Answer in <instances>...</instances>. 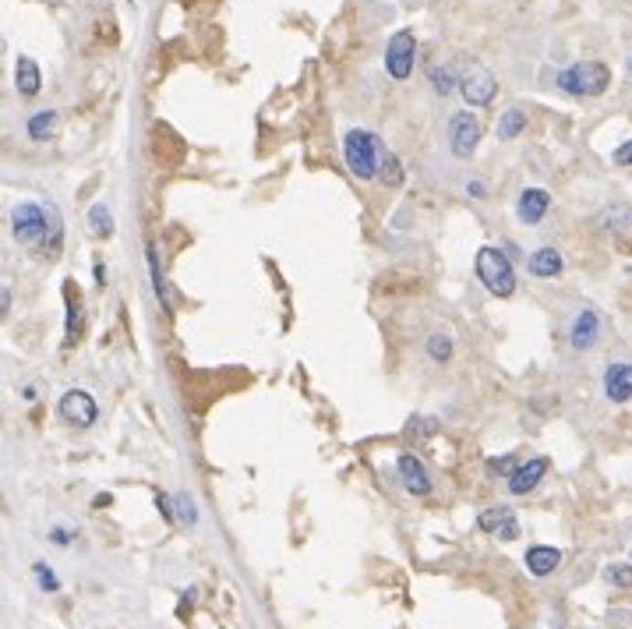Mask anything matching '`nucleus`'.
Returning a JSON list of instances; mask_svg holds the SVG:
<instances>
[{
  "instance_id": "nucleus-21",
  "label": "nucleus",
  "mask_w": 632,
  "mask_h": 629,
  "mask_svg": "<svg viewBox=\"0 0 632 629\" xmlns=\"http://www.w3.org/2000/svg\"><path fill=\"white\" fill-rule=\"evenodd\" d=\"M79 322H81V301H75V293L68 290V340H64V346H75V340H79Z\"/></svg>"
},
{
  "instance_id": "nucleus-15",
  "label": "nucleus",
  "mask_w": 632,
  "mask_h": 629,
  "mask_svg": "<svg viewBox=\"0 0 632 629\" xmlns=\"http://www.w3.org/2000/svg\"><path fill=\"white\" fill-rule=\"evenodd\" d=\"M527 269L533 276H541V280H552V276H558V272L565 269V259H562L558 248H537V251L530 255Z\"/></svg>"
},
{
  "instance_id": "nucleus-25",
  "label": "nucleus",
  "mask_w": 632,
  "mask_h": 629,
  "mask_svg": "<svg viewBox=\"0 0 632 629\" xmlns=\"http://www.w3.org/2000/svg\"><path fill=\"white\" fill-rule=\"evenodd\" d=\"M605 580L607 583H615V587H632V566L615 562V566H607L605 570Z\"/></svg>"
},
{
  "instance_id": "nucleus-8",
  "label": "nucleus",
  "mask_w": 632,
  "mask_h": 629,
  "mask_svg": "<svg viewBox=\"0 0 632 629\" xmlns=\"http://www.w3.org/2000/svg\"><path fill=\"white\" fill-rule=\"evenodd\" d=\"M459 92H463V100L470 106H488L495 100V92H499V81H495V75L484 64H470L463 71V79H459Z\"/></svg>"
},
{
  "instance_id": "nucleus-12",
  "label": "nucleus",
  "mask_w": 632,
  "mask_h": 629,
  "mask_svg": "<svg viewBox=\"0 0 632 629\" xmlns=\"http://www.w3.org/2000/svg\"><path fill=\"white\" fill-rule=\"evenodd\" d=\"M399 477H403L406 492H414V496H427V492H431L427 467H424L417 456H410V453H403V456H399Z\"/></svg>"
},
{
  "instance_id": "nucleus-28",
  "label": "nucleus",
  "mask_w": 632,
  "mask_h": 629,
  "mask_svg": "<svg viewBox=\"0 0 632 629\" xmlns=\"http://www.w3.org/2000/svg\"><path fill=\"white\" fill-rule=\"evenodd\" d=\"M32 570H36V580H39V587H43V591H57V587H60V580H57L50 570H47V562H36Z\"/></svg>"
},
{
  "instance_id": "nucleus-19",
  "label": "nucleus",
  "mask_w": 632,
  "mask_h": 629,
  "mask_svg": "<svg viewBox=\"0 0 632 629\" xmlns=\"http://www.w3.org/2000/svg\"><path fill=\"white\" fill-rule=\"evenodd\" d=\"M527 128V117H523V110H505L499 121V138L501 142H512L516 134H523Z\"/></svg>"
},
{
  "instance_id": "nucleus-18",
  "label": "nucleus",
  "mask_w": 632,
  "mask_h": 629,
  "mask_svg": "<svg viewBox=\"0 0 632 629\" xmlns=\"http://www.w3.org/2000/svg\"><path fill=\"white\" fill-rule=\"evenodd\" d=\"M53 128H57V110H36V113L26 121V132H28V138H32V142L50 138Z\"/></svg>"
},
{
  "instance_id": "nucleus-16",
  "label": "nucleus",
  "mask_w": 632,
  "mask_h": 629,
  "mask_svg": "<svg viewBox=\"0 0 632 629\" xmlns=\"http://www.w3.org/2000/svg\"><path fill=\"white\" fill-rule=\"evenodd\" d=\"M558 562H562V551L552 549V545H533L527 551V570L533 577H548L558 570Z\"/></svg>"
},
{
  "instance_id": "nucleus-22",
  "label": "nucleus",
  "mask_w": 632,
  "mask_h": 629,
  "mask_svg": "<svg viewBox=\"0 0 632 629\" xmlns=\"http://www.w3.org/2000/svg\"><path fill=\"white\" fill-rule=\"evenodd\" d=\"M427 354H431V361L446 365L448 357H452V340H448L446 333H435V336L427 340Z\"/></svg>"
},
{
  "instance_id": "nucleus-10",
  "label": "nucleus",
  "mask_w": 632,
  "mask_h": 629,
  "mask_svg": "<svg viewBox=\"0 0 632 629\" xmlns=\"http://www.w3.org/2000/svg\"><path fill=\"white\" fill-rule=\"evenodd\" d=\"M548 209H552V195H548L544 187H527V191L520 195V202H516V216H520L527 227L541 223Z\"/></svg>"
},
{
  "instance_id": "nucleus-23",
  "label": "nucleus",
  "mask_w": 632,
  "mask_h": 629,
  "mask_svg": "<svg viewBox=\"0 0 632 629\" xmlns=\"http://www.w3.org/2000/svg\"><path fill=\"white\" fill-rule=\"evenodd\" d=\"M378 177H382V184H389V187H399V184H403V170H399V159H395L393 153L382 156V174H378Z\"/></svg>"
},
{
  "instance_id": "nucleus-14",
  "label": "nucleus",
  "mask_w": 632,
  "mask_h": 629,
  "mask_svg": "<svg viewBox=\"0 0 632 629\" xmlns=\"http://www.w3.org/2000/svg\"><path fill=\"white\" fill-rule=\"evenodd\" d=\"M597 333H601V318H597V312H594V308H583V312L576 314V322H573L569 340H573L576 350H590V346L597 343Z\"/></svg>"
},
{
  "instance_id": "nucleus-11",
  "label": "nucleus",
  "mask_w": 632,
  "mask_h": 629,
  "mask_svg": "<svg viewBox=\"0 0 632 629\" xmlns=\"http://www.w3.org/2000/svg\"><path fill=\"white\" fill-rule=\"evenodd\" d=\"M544 474H548V460H544V456H533V460H527V464H520L516 474L509 477V492H512V496H527L530 488L541 485Z\"/></svg>"
},
{
  "instance_id": "nucleus-30",
  "label": "nucleus",
  "mask_w": 632,
  "mask_h": 629,
  "mask_svg": "<svg viewBox=\"0 0 632 629\" xmlns=\"http://www.w3.org/2000/svg\"><path fill=\"white\" fill-rule=\"evenodd\" d=\"M615 163H618V166H632V142H622V145L615 149Z\"/></svg>"
},
{
  "instance_id": "nucleus-7",
  "label": "nucleus",
  "mask_w": 632,
  "mask_h": 629,
  "mask_svg": "<svg viewBox=\"0 0 632 629\" xmlns=\"http://www.w3.org/2000/svg\"><path fill=\"white\" fill-rule=\"evenodd\" d=\"M57 414H60V421H68V424H75V428H92L96 418H100V407H96L92 393H85V389H68V393L60 396V403H57Z\"/></svg>"
},
{
  "instance_id": "nucleus-2",
  "label": "nucleus",
  "mask_w": 632,
  "mask_h": 629,
  "mask_svg": "<svg viewBox=\"0 0 632 629\" xmlns=\"http://www.w3.org/2000/svg\"><path fill=\"white\" fill-rule=\"evenodd\" d=\"M378 153H382V149H378V138L371 132L353 128V132H346V138H342L346 166H350V174L361 177V181H371V177L382 174V156H378Z\"/></svg>"
},
{
  "instance_id": "nucleus-24",
  "label": "nucleus",
  "mask_w": 632,
  "mask_h": 629,
  "mask_svg": "<svg viewBox=\"0 0 632 629\" xmlns=\"http://www.w3.org/2000/svg\"><path fill=\"white\" fill-rule=\"evenodd\" d=\"M431 85H435L438 96H448L452 89H459V81H456V75H452L448 68H435V71H431Z\"/></svg>"
},
{
  "instance_id": "nucleus-5",
  "label": "nucleus",
  "mask_w": 632,
  "mask_h": 629,
  "mask_svg": "<svg viewBox=\"0 0 632 629\" xmlns=\"http://www.w3.org/2000/svg\"><path fill=\"white\" fill-rule=\"evenodd\" d=\"M414 57H417V36L410 28H399L385 47V71L395 81H406L414 71Z\"/></svg>"
},
{
  "instance_id": "nucleus-6",
  "label": "nucleus",
  "mask_w": 632,
  "mask_h": 629,
  "mask_svg": "<svg viewBox=\"0 0 632 629\" xmlns=\"http://www.w3.org/2000/svg\"><path fill=\"white\" fill-rule=\"evenodd\" d=\"M477 142H480V121L474 113H452L448 121V153L456 159H470L477 153Z\"/></svg>"
},
{
  "instance_id": "nucleus-26",
  "label": "nucleus",
  "mask_w": 632,
  "mask_h": 629,
  "mask_svg": "<svg viewBox=\"0 0 632 629\" xmlns=\"http://www.w3.org/2000/svg\"><path fill=\"white\" fill-rule=\"evenodd\" d=\"M149 265H153V280H156V297H159V301H170V293H166V283H163V272H159V251H156V244H149Z\"/></svg>"
},
{
  "instance_id": "nucleus-9",
  "label": "nucleus",
  "mask_w": 632,
  "mask_h": 629,
  "mask_svg": "<svg viewBox=\"0 0 632 629\" xmlns=\"http://www.w3.org/2000/svg\"><path fill=\"white\" fill-rule=\"evenodd\" d=\"M477 527H480V530H495V534H499V538H505V541L520 538L516 513H512L509 506H491V509H484V513L477 517Z\"/></svg>"
},
{
  "instance_id": "nucleus-31",
  "label": "nucleus",
  "mask_w": 632,
  "mask_h": 629,
  "mask_svg": "<svg viewBox=\"0 0 632 629\" xmlns=\"http://www.w3.org/2000/svg\"><path fill=\"white\" fill-rule=\"evenodd\" d=\"M159 509H163V517H166V520H174V498L159 496Z\"/></svg>"
},
{
  "instance_id": "nucleus-1",
  "label": "nucleus",
  "mask_w": 632,
  "mask_h": 629,
  "mask_svg": "<svg viewBox=\"0 0 632 629\" xmlns=\"http://www.w3.org/2000/svg\"><path fill=\"white\" fill-rule=\"evenodd\" d=\"M11 234L18 244L26 248H43V251H57L60 248V237H64V227H60V209L47 202H18L11 209Z\"/></svg>"
},
{
  "instance_id": "nucleus-3",
  "label": "nucleus",
  "mask_w": 632,
  "mask_h": 629,
  "mask_svg": "<svg viewBox=\"0 0 632 629\" xmlns=\"http://www.w3.org/2000/svg\"><path fill=\"white\" fill-rule=\"evenodd\" d=\"M477 280L495 297H512L516 293V269L499 248H480L477 251Z\"/></svg>"
},
{
  "instance_id": "nucleus-20",
  "label": "nucleus",
  "mask_w": 632,
  "mask_h": 629,
  "mask_svg": "<svg viewBox=\"0 0 632 629\" xmlns=\"http://www.w3.org/2000/svg\"><path fill=\"white\" fill-rule=\"evenodd\" d=\"M89 230H92L96 237H110V234H113V216H110V209H106L103 202L89 209Z\"/></svg>"
},
{
  "instance_id": "nucleus-32",
  "label": "nucleus",
  "mask_w": 632,
  "mask_h": 629,
  "mask_svg": "<svg viewBox=\"0 0 632 629\" xmlns=\"http://www.w3.org/2000/svg\"><path fill=\"white\" fill-rule=\"evenodd\" d=\"M629 71H632V64H629Z\"/></svg>"
},
{
  "instance_id": "nucleus-29",
  "label": "nucleus",
  "mask_w": 632,
  "mask_h": 629,
  "mask_svg": "<svg viewBox=\"0 0 632 629\" xmlns=\"http://www.w3.org/2000/svg\"><path fill=\"white\" fill-rule=\"evenodd\" d=\"M177 506H181V520H184V524H195V520H198V513H195V502H191L187 496H177Z\"/></svg>"
},
{
  "instance_id": "nucleus-4",
  "label": "nucleus",
  "mask_w": 632,
  "mask_h": 629,
  "mask_svg": "<svg viewBox=\"0 0 632 629\" xmlns=\"http://www.w3.org/2000/svg\"><path fill=\"white\" fill-rule=\"evenodd\" d=\"M611 85V71L601 60H580L558 75V89L569 96H601Z\"/></svg>"
},
{
  "instance_id": "nucleus-27",
  "label": "nucleus",
  "mask_w": 632,
  "mask_h": 629,
  "mask_svg": "<svg viewBox=\"0 0 632 629\" xmlns=\"http://www.w3.org/2000/svg\"><path fill=\"white\" fill-rule=\"evenodd\" d=\"M488 471L491 474H516V456L512 453H505V456H495V460H488Z\"/></svg>"
},
{
  "instance_id": "nucleus-17",
  "label": "nucleus",
  "mask_w": 632,
  "mask_h": 629,
  "mask_svg": "<svg viewBox=\"0 0 632 629\" xmlns=\"http://www.w3.org/2000/svg\"><path fill=\"white\" fill-rule=\"evenodd\" d=\"M15 79H18V92L22 96H36L39 89H43V75H39V68H36V60L32 57H18V68H15Z\"/></svg>"
},
{
  "instance_id": "nucleus-13",
  "label": "nucleus",
  "mask_w": 632,
  "mask_h": 629,
  "mask_svg": "<svg viewBox=\"0 0 632 629\" xmlns=\"http://www.w3.org/2000/svg\"><path fill=\"white\" fill-rule=\"evenodd\" d=\"M605 393L611 403L632 400V365H611L605 371Z\"/></svg>"
}]
</instances>
